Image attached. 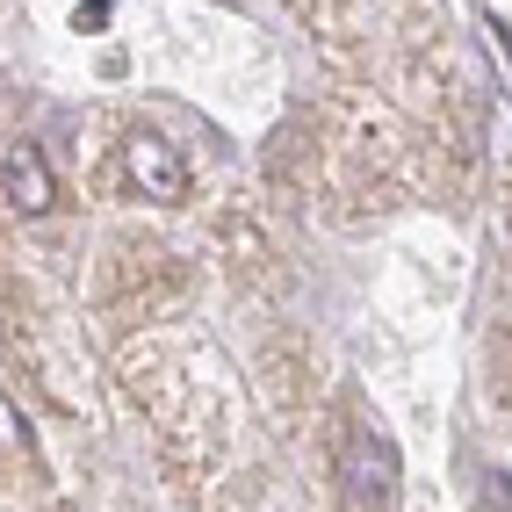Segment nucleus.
I'll list each match as a JSON object with an SVG mask.
<instances>
[{"label":"nucleus","mask_w":512,"mask_h":512,"mask_svg":"<svg viewBox=\"0 0 512 512\" xmlns=\"http://www.w3.org/2000/svg\"><path fill=\"white\" fill-rule=\"evenodd\" d=\"M339 484H347L361 505H383L397 491V448L383 433H354L347 448H339Z\"/></svg>","instance_id":"1"},{"label":"nucleus","mask_w":512,"mask_h":512,"mask_svg":"<svg viewBox=\"0 0 512 512\" xmlns=\"http://www.w3.org/2000/svg\"><path fill=\"white\" fill-rule=\"evenodd\" d=\"M123 166H130V181L145 188V202H181V195H188V166H181V152L166 145V138H152V130H138V138H130Z\"/></svg>","instance_id":"2"},{"label":"nucleus","mask_w":512,"mask_h":512,"mask_svg":"<svg viewBox=\"0 0 512 512\" xmlns=\"http://www.w3.org/2000/svg\"><path fill=\"white\" fill-rule=\"evenodd\" d=\"M0 202H8L15 217H44L51 202H58V181H51V166L37 145H15L8 166H0Z\"/></svg>","instance_id":"3"}]
</instances>
